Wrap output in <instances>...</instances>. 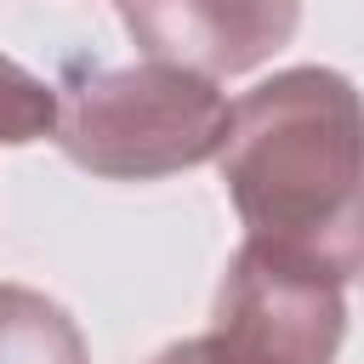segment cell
<instances>
[{
    "label": "cell",
    "mask_w": 364,
    "mask_h": 364,
    "mask_svg": "<svg viewBox=\"0 0 364 364\" xmlns=\"http://www.w3.org/2000/svg\"><path fill=\"white\" fill-rule=\"evenodd\" d=\"M0 364H91L80 324L28 284H0Z\"/></svg>",
    "instance_id": "5b68a950"
},
{
    "label": "cell",
    "mask_w": 364,
    "mask_h": 364,
    "mask_svg": "<svg viewBox=\"0 0 364 364\" xmlns=\"http://www.w3.org/2000/svg\"><path fill=\"white\" fill-rule=\"evenodd\" d=\"M148 364H222L210 347H205V336H193V341H176V347H165L159 358H148Z\"/></svg>",
    "instance_id": "52a82bcc"
},
{
    "label": "cell",
    "mask_w": 364,
    "mask_h": 364,
    "mask_svg": "<svg viewBox=\"0 0 364 364\" xmlns=\"http://www.w3.org/2000/svg\"><path fill=\"white\" fill-rule=\"evenodd\" d=\"M119 17L142 57L199 80H228L290 46L301 0H119Z\"/></svg>",
    "instance_id": "277c9868"
},
{
    "label": "cell",
    "mask_w": 364,
    "mask_h": 364,
    "mask_svg": "<svg viewBox=\"0 0 364 364\" xmlns=\"http://www.w3.org/2000/svg\"><path fill=\"white\" fill-rule=\"evenodd\" d=\"M222 182L245 239L330 279L364 273V97L336 68H284L233 102Z\"/></svg>",
    "instance_id": "6da1fadb"
},
{
    "label": "cell",
    "mask_w": 364,
    "mask_h": 364,
    "mask_svg": "<svg viewBox=\"0 0 364 364\" xmlns=\"http://www.w3.org/2000/svg\"><path fill=\"white\" fill-rule=\"evenodd\" d=\"M233 102L171 63H74L57 85V148L108 182H148L222 154Z\"/></svg>",
    "instance_id": "7a4b0ae2"
},
{
    "label": "cell",
    "mask_w": 364,
    "mask_h": 364,
    "mask_svg": "<svg viewBox=\"0 0 364 364\" xmlns=\"http://www.w3.org/2000/svg\"><path fill=\"white\" fill-rule=\"evenodd\" d=\"M57 131V85L0 57V142H40Z\"/></svg>",
    "instance_id": "8992f818"
},
{
    "label": "cell",
    "mask_w": 364,
    "mask_h": 364,
    "mask_svg": "<svg viewBox=\"0 0 364 364\" xmlns=\"http://www.w3.org/2000/svg\"><path fill=\"white\" fill-rule=\"evenodd\" d=\"M341 330V279L245 239L222 273L205 347L222 364H336Z\"/></svg>",
    "instance_id": "3957f363"
}]
</instances>
